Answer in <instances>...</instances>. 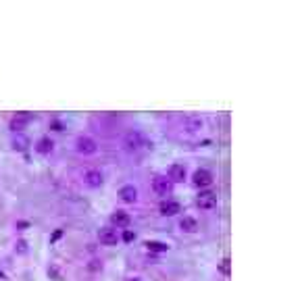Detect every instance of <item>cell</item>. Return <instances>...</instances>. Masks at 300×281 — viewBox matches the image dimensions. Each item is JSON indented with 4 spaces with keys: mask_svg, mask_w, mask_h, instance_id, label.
<instances>
[{
    "mask_svg": "<svg viewBox=\"0 0 300 281\" xmlns=\"http://www.w3.org/2000/svg\"><path fill=\"white\" fill-rule=\"evenodd\" d=\"M217 202H219V196H217V192H213V190H200V194L196 196V206L202 208V210L215 208Z\"/></svg>",
    "mask_w": 300,
    "mask_h": 281,
    "instance_id": "1",
    "label": "cell"
},
{
    "mask_svg": "<svg viewBox=\"0 0 300 281\" xmlns=\"http://www.w3.org/2000/svg\"><path fill=\"white\" fill-rule=\"evenodd\" d=\"M153 192H155L157 196H163V200H165V198L171 196V192H173V183H171L165 175H157V177L153 179Z\"/></svg>",
    "mask_w": 300,
    "mask_h": 281,
    "instance_id": "2",
    "label": "cell"
},
{
    "mask_svg": "<svg viewBox=\"0 0 300 281\" xmlns=\"http://www.w3.org/2000/svg\"><path fill=\"white\" fill-rule=\"evenodd\" d=\"M81 181H83V185L96 190V187H100V185L104 183V175H102L98 169H85V171L81 173Z\"/></svg>",
    "mask_w": 300,
    "mask_h": 281,
    "instance_id": "3",
    "label": "cell"
},
{
    "mask_svg": "<svg viewBox=\"0 0 300 281\" xmlns=\"http://www.w3.org/2000/svg\"><path fill=\"white\" fill-rule=\"evenodd\" d=\"M75 150L79 154H83V156H90V154H94L98 150V144H96V140H92L90 136H79L75 140Z\"/></svg>",
    "mask_w": 300,
    "mask_h": 281,
    "instance_id": "4",
    "label": "cell"
},
{
    "mask_svg": "<svg viewBox=\"0 0 300 281\" xmlns=\"http://www.w3.org/2000/svg\"><path fill=\"white\" fill-rule=\"evenodd\" d=\"M130 223H132V217H130L127 210H121V208L113 210V214H111V225H113V229L115 227L117 229H127Z\"/></svg>",
    "mask_w": 300,
    "mask_h": 281,
    "instance_id": "5",
    "label": "cell"
},
{
    "mask_svg": "<svg viewBox=\"0 0 300 281\" xmlns=\"http://www.w3.org/2000/svg\"><path fill=\"white\" fill-rule=\"evenodd\" d=\"M98 242L102 246H117L121 240H119L117 229H113V227H100L98 229Z\"/></svg>",
    "mask_w": 300,
    "mask_h": 281,
    "instance_id": "6",
    "label": "cell"
},
{
    "mask_svg": "<svg viewBox=\"0 0 300 281\" xmlns=\"http://www.w3.org/2000/svg\"><path fill=\"white\" fill-rule=\"evenodd\" d=\"M213 179H215V177H213V173L208 171V169H196L194 175H192V183H194L196 187H200V190H202V187H208V185H211Z\"/></svg>",
    "mask_w": 300,
    "mask_h": 281,
    "instance_id": "7",
    "label": "cell"
},
{
    "mask_svg": "<svg viewBox=\"0 0 300 281\" xmlns=\"http://www.w3.org/2000/svg\"><path fill=\"white\" fill-rule=\"evenodd\" d=\"M159 212H161L163 217H175V214L182 212V204H179L177 200L165 198V200H161V204H159Z\"/></svg>",
    "mask_w": 300,
    "mask_h": 281,
    "instance_id": "8",
    "label": "cell"
},
{
    "mask_svg": "<svg viewBox=\"0 0 300 281\" xmlns=\"http://www.w3.org/2000/svg\"><path fill=\"white\" fill-rule=\"evenodd\" d=\"M186 177H188V171H186V167H184L182 163H173V165L169 167L167 179H169L171 183H182V181H186Z\"/></svg>",
    "mask_w": 300,
    "mask_h": 281,
    "instance_id": "9",
    "label": "cell"
},
{
    "mask_svg": "<svg viewBox=\"0 0 300 281\" xmlns=\"http://www.w3.org/2000/svg\"><path fill=\"white\" fill-rule=\"evenodd\" d=\"M32 119H34V117L29 115V113H17V115L11 117V123H9V125H11V129H13V132L19 134V132H23V129L27 127Z\"/></svg>",
    "mask_w": 300,
    "mask_h": 281,
    "instance_id": "10",
    "label": "cell"
},
{
    "mask_svg": "<svg viewBox=\"0 0 300 281\" xmlns=\"http://www.w3.org/2000/svg\"><path fill=\"white\" fill-rule=\"evenodd\" d=\"M119 200L125 202V204H134L138 200V187L132 183H125L121 190H119Z\"/></svg>",
    "mask_w": 300,
    "mask_h": 281,
    "instance_id": "11",
    "label": "cell"
},
{
    "mask_svg": "<svg viewBox=\"0 0 300 281\" xmlns=\"http://www.w3.org/2000/svg\"><path fill=\"white\" fill-rule=\"evenodd\" d=\"M123 146H125L127 150H138V148L142 146V134L136 132V129L127 132L125 138H123Z\"/></svg>",
    "mask_w": 300,
    "mask_h": 281,
    "instance_id": "12",
    "label": "cell"
},
{
    "mask_svg": "<svg viewBox=\"0 0 300 281\" xmlns=\"http://www.w3.org/2000/svg\"><path fill=\"white\" fill-rule=\"evenodd\" d=\"M34 150H36L38 154H42V156L50 154V152L54 150V142H52V138H50V136H42V138L34 144Z\"/></svg>",
    "mask_w": 300,
    "mask_h": 281,
    "instance_id": "13",
    "label": "cell"
},
{
    "mask_svg": "<svg viewBox=\"0 0 300 281\" xmlns=\"http://www.w3.org/2000/svg\"><path fill=\"white\" fill-rule=\"evenodd\" d=\"M146 250L150 254H163V252H169V244L167 242H161V240H148L144 242Z\"/></svg>",
    "mask_w": 300,
    "mask_h": 281,
    "instance_id": "14",
    "label": "cell"
},
{
    "mask_svg": "<svg viewBox=\"0 0 300 281\" xmlns=\"http://www.w3.org/2000/svg\"><path fill=\"white\" fill-rule=\"evenodd\" d=\"M179 229L184 233H196L198 231V221L194 217H182L179 219Z\"/></svg>",
    "mask_w": 300,
    "mask_h": 281,
    "instance_id": "15",
    "label": "cell"
},
{
    "mask_svg": "<svg viewBox=\"0 0 300 281\" xmlns=\"http://www.w3.org/2000/svg\"><path fill=\"white\" fill-rule=\"evenodd\" d=\"M27 144H29V142H27L23 136H17V138L13 140V148H15V150H25Z\"/></svg>",
    "mask_w": 300,
    "mask_h": 281,
    "instance_id": "16",
    "label": "cell"
},
{
    "mask_svg": "<svg viewBox=\"0 0 300 281\" xmlns=\"http://www.w3.org/2000/svg\"><path fill=\"white\" fill-rule=\"evenodd\" d=\"M27 242L25 240H17V244H15V252L17 254H27Z\"/></svg>",
    "mask_w": 300,
    "mask_h": 281,
    "instance_id": "17",
    "label": "cell"
},
{
    "mask_svg": "<svg viewBox=\"0 0 300 281\" xmlns=\"http://www.w3.org/2000/svg\"><path fill=\"white\" fill-rule=\"evenodd\" d=\"M85 267H88V271H92V273H98V271H102V263H100V261H96V258H94V261H90Z\"/></svg>",
    "mask_w": 300,
    "mask_h": 281,
    "instance_id": "18",
    "label": "cell"
},
{
    "mask_svg": "<svg viewBox=\"0 0 300 281\" xmlns=\"http://www.w3.org/2000/svg\"><path fill=\"white\" fill-rule=\"evenodd\" d=\"M119 240H123L125 244H132V242L136 240V233H134L132 229H123V235H121V237H119Z\"/></svg>",
    "mask_w": 300,
    "mask_h": 281,
    "instance_id": "19",
    "label": "cell"
},
{
    "mask_svg": "<svg viewBox=\"0 0 300 281\" xmlns=\"http://www.w3.org/2000/svg\"><path fill=\"white\" fill-rule=\"evenodd\" d=\"M219 271H221L223 275H227V273H229V258H223V261H221V265H219Z\"/></svg>",
    "mask_w": 300,
    "mask_h": 281,
    "instance_id": "20",
    "label": "cell"
},
{
    "mask_svg": "<svg viewBox=\"0 0 300 281\" xmlns=\"http://www.w3.org/2000/svg\"><path fill=\"white\" fill-rule=\"evenodd\" d=\"M125 281H142V279H140V277H127Z\"/></svg>",
    "mask_w": 300,
    "mask_h": 281,
    "instance_id": "21",
    "label": "cell"
}]
</instances>
